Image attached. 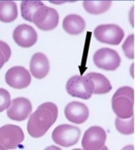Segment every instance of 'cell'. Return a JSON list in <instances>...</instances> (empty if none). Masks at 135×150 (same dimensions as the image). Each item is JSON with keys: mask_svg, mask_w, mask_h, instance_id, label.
I'll list each match as a JSON object with an SVG mask.
<instances>
[{"mask_svg": "<svg viewBox=\"0 0 135 150\" xmlns=\"http://www.w3.org/2000/svg\"><path fill=\"white\" fill-rule=\"evenodd\" d=\"M58 108L52 103H44L40 105L32 114L27 123L29 134L34 138L43 136L56 121Z\"/></svg>", "mask_w": 135, "mask_h": 150, "instance_id": "obj_1", "label": "cell"}, {"mask_svg": "<svg viewBox=\"0 0 135 150\" xmlns=\"http://www.w3.org/2000/svg\"><path fill=\"white\" fill-rule=\"evenodd\" d=\"M134 91L131 87L118 89L112 98V109L118 117L128 119L133 116Z\"/></svg>", "mask_w": 135, "mask_h": 150, "instance_id": "obj_2", "label": "cell"}, {"mask_svg": "<svg viewBox=\"0 0 135 150\" xmlns=\"http://www.w3.org/2000/svg\"><path fill=\"white\" fill-rule=\"evenodd\" d=\"M93 82L86 76H75L68 81L66 89L72 97L84 100L89 99L93 93Z\"/></svg>", "mask_w": 135, "mask_h": 150, "instance_id": "obj_3", "label": "cell"}, {"mask_svg": "<svg viewBox=\"0 0 135 150\" xmlns=\"http://www.w3.org/2000/svg\"><path fill=\"white\" fill-rule=\"evenodd\" d=\"M24 139V133L19 126L8 124L0 128V150L14 149Z\"/></svg>", "mask_w": 135, "mask_h": 150, "instance_id": "obj_4", "label": "cell"}, {"mask_svg": "<svg viewBox=\"0 0 135 150\" xmlns=\"http://www.w3.org/2000/svg\"><path fill=\"white\" fill-rule=\"evenodd\" d=\"M81 135V130L78 127L63 124L55 129L52 134V138L58 145L68 147L77 144Z\"/></svg>", "mask_w": 135, "mask_h": 150, "instance_id": "obj_5", "label": "cell"}, {"mask_svg": "<svg viewBox=\"0 0 135 150\" xmlns=\"http://www.w3.org/2000/svg\"><path fill=\"white\" fill-rule=\"evenodd\" d=\"M59 19L58 14L56 10L43 5L34 13L33 22L41 30L49 31L57 26Z\"/></svg>", "mask_w": 135, "mask_h": 150, "instance_id": "obj_6", "label": "cell"}, {"mask_svg": "<svg viewBox=\"0 0 135 150\" xmlns=\"http://www.w3.org/2000/svg\"><path fill=\"white\" fill-rule=\"evenodd\" d=\"M95 37L98 41L112 45H118L124 36L120 27L115 24L101 25L94 30Z\"/></svg>", "mask_w": 135, "mask_h": 150, "instance_id": "obj_7", "label": "cell"}, {"mask_svg": "<svg viewBox=\"0 0 135 150\" xmlns=\"http://www.w3.org/2000/svg\"><path fill=\"white\" fill-rule=\"evenodd\" d=\"M93 60L98 68L108 71L116 70L121 62L117 52L108 48H102L97 51L94 56Z\"/></svg>", "mask_w": 135, "mask_h": 150, "instance_id": "obj_8", "label": "cell"}, {"mask_svg": "<svg viewBox=\"0 0 135 150\" xmlns=\"http://www.w3.org/2000/svg\"><path fill=\"white\" fill-rule=\"evenodd\" d=\"M107 138L105 131L99 126H92L86 131L82 141L85 150H99L104 146Z\"/></svg>", "mask_w": 135, "mask_h": 150, "instance_id": "obj_9", "label": "cell"}, {"mask_svg": "<svg viewBox=\"0 0 135 150\" xmlns=\"http://www.w3.org/2000/svg\"><path fill=\"white\" fill-rule=\"evenodd\" d=\"M5 80L6 83L11 87L22 89L30 85L32 78L29 71L24 67H15L7 71Z\"/></svg>", "mask_w": 135, "mask_h": 150, "instance_id": "obj_10", "label": "cell"}, {"mask_svg": "<svg viewBox=\"0 0 135 150\" xmlns=\"http://www.w3.org/2000/svg\"><path fill=\"white\" fill-rule=\"evenodd\" d=\"M32 110L30 100L26 98L19 97L12 100L7 111V116L12 120L22 121L28 117Z\"/></svg>", "mask_w": 135, "mask_h": 150, "instance_id": "obj_11", "label": "cell"}, {"mask_svg": "<svg viewBox=\"0 0 135 150\" xmlns=\"http://www.w3.org/2000/svg\"><path fill=\"white\" fill-rule=\"evenodd\" d=\"M13 38L20 46L28 48L37 42V35L32 26L23 24L19 25L14 30Z\"/></svg>", "mask_w": 135, "mask_h": 150, "instance_id": "obj_12", "label": "cell"}, {"mask_svg": "<svg viewBox=\"0 0 135 150\" xmlns=\"http://www.w3.org/2000/svg\"><path fill=\"white\" fill-rule=\"evenodd\" d=\"M89 110L85 104L73 101L68 104L65 109V115L67 119L72 123L81 124L87 120Z\"/></svg>", "mask_w": 135, "mask_h": 150, "instance_id": "obj_13", "label": "cell"}, {"mask_svg": "<svg viewBox=\"0 0 135 150\" xmlns=\"http://www.w3.org/2000/svg\"><path fill=\"white\" fill-rule=\"evenodd\" d=\"M30 69L32 75L37 79H41L46 76L50 69L46 56L40 52L33 55L30 62Z\"/></svg>", "mask_w": 135, "mask_h": 150, "instance_id": "obj_14", "label": "cell"}, {"mask_svg": "<svg viewBox=\"0 0 135 150\" xmlns=\"http://www.w3.org/2000/svg\"><path fill=\"white\" fill-rule=\"evenodd\" d=\"M63 29L71 35H75L82 33L85 27V22L81 17L76 14H70L63 20Z\"/></svg>", "mask_w": 135, "mask_h": 150, "instance_id": "obj_15", "label": "cell"}, {"mask_svg": "<svg viewBox=\"0 0 135 150\" xmlns=\"http://www.w3.org/2000/svg\"><path fill=\"white\" fill-rule=\"evenodd\" d=\"M86 76L90 78L93 83V93L103 94L109 92L112 89L110 81L103 75L98 73L91 72Z\"/></svg>", "mask_w": 135, "mask_h": 150, "instance_id": "obj_16", "label": "cell"}, {"mask_svg": "<svg viewBox=\"0 0 135 150\" xmlns=\"http://www.w3.org/2000/svg\"><path fill=\"white\" fill-rule=\"evenodd\" d=\"M16 4L12 1H0V21L10 23L16 19L18 16Z\"/></svg>", "mask_w": 135, "mask_h": 150, "instance_id": "obj_17", "label": "cell"}, {"mask_svg": "<svg viewBox=\"0 0 135 150\" xmlns=\"http://www.w3.org/2000/svg\"><path fill=\"white\" fill-rule=\"evenodd\" d=\"M44 5L39 1H24L21 4V14L25 20L33 22V16L37 10Z\"/></svg>", "mask_w": 135, "mask_h": 150, "instance_id": "obj_18", "label": "cell"}, {"mask_svg": "<svg viewBox=\"0 0 135 150\" xmlns=\"http://www.w3.org/2000/svg\"><path fill=\"white\" fill-rule=\"evenodd\" d=\"M111 3L110 1H85L83 6L86 11L90 14H98L109 9Z\"/></svg>", "mask_w": 135, "mask_h": 150, "instance_id": "obj_19", "label": "cell"}, {"mask_svg": "<svg viewBox=\"0 0 135 150\" xmlns=\"http://www.w3.org/2000/svg\"><path fill=\"white\" fill-rule=\"evenodd\" d=\"M115 126L117 129L122 134L128 135L133 134L134 131V116L128 119H122L117 117Z\"/></svg>", "mask_w": 135, "mask_h": 150, "instance_id": "obj_20", "label": "cell"}, {"mask_svg": "<svg viewBox=\"0 0 135 150\" xmlns=\"http://www.w3.org/2000/svg\"><path fill=\"white\" fill-rule=\"evenodd\" d=\"M134 35H131L128 37L122 45V49L127 57L130 59L134 58Z\"/></svg>", "mask_w": 135, "mask_h": 150, "instance_id": "obj_21", "label": "cell"}, {"mask_svg": "<svg viewBox=\"0 0 135 150\" xmlns=\"http://www.w3.org/2000/svg\"><path fill=\"white\" fill-rule=\"evenodd\" d=\"M11 103L9 93L5 89L0 88V112L8 108Z\"/></svg>", "mask_w": 135, "mask_h": 150, "instance_id": "obj_22", "label": "cell"}, {"mask_svg": "<svg viewBox=\"0 0 135 150\" xmlns=\"http://www.w3.org/2000/svg\"><path fill=\"white\" fill-rule=\"evenodd\" d=\"M0 51L3 54L6 62H7L9 59L11 54V51L10 47L7 44L0 41Z\"/></svg>", "mask_w": 135, "mask_h": 150, "instance_id": "obj_23", "label": "cell"}, {"mask_svg": "<svg viewBox=\"0 0 135 150\" xmlns=\"http://www.w3.org/2000/svg\"><path fill=\"white\" fill-rule=\"evenodd\" d=\"M6 62L4 57L3 54L0 51V69L2 68Z\"/></svg>", "mask_w": 135, "mask_h": 150, "instance_id": "obj_24", "label": "cell"}, {"mask_svg": "<svg viewBox=\"0 0 135 150\" xmlns=\"http://www.w3.org/2000/svg\"><path fill=\"white\" fill-rule=\"evenodd\" d=\"M44 150H62L60 148L54 145L49 146V147H47Z\"/></svg>", "mask_w": 135, "mask_h": 150, "instance_id": "obj_25", "label": "cell"}, {"mask_svg": "<svg viewBox=\"0 0 135 150\" xmlns=\"http://www.w3.org/2000/svg\"><path fill=\"white\" fill-rule=\"evenodd\" d=\"M122 150H134V147L133 145H129L125 146Z\"/></svg>", "mask_w": 135, "mask_h": 150, "instance_id": "obj_26", "label": "cell"}, {"mask_svg": "<svg viewBox=\"0 0 135 150\" xmlns=\"http://www.w3.org/2000/svg\"><path fill=\"white\" fill-rule=\"evenodd\" d=\"M99 150H109V149H108V147H107L106 146H104L102 148Z\"/></svg>", "mask_w": 135, "mask_h": 150, "instance_id": "obj_27", "label": "cell"}, {"mask_svg": "<svg viewBox=\"0 0 135 150\" xmlns=\"http://www.w3.org/2000/svg\"><path fill=\"white\" fill-rule=\"evenodd\" d=\"M72 150H84L81 149H72Z\"/></svg>", "mask_w": 135, "mask_h": 150, "instance_id": "obj_28", "label": "cell"}]
</instances>
